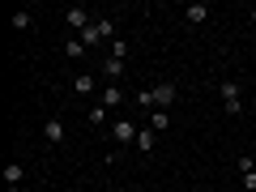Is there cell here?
<instances>
[{
  "label": "cell",
  "mask_w": 256,
  "mask_h": 192,
  "mask_svg": "<svg viewBox=\"0 0 256 192\" xmlns=\"http://www.w3.org/2000/svg\"><path fill=\"white\" fill-rule=\"evenodd\" d=\"M102 73H107L111 82H120V77L128 73V64H124V60H116V56H107V60H102Z\"/></svg>",
  "instance_id": "cell-8"
},
{
  "label": "cell",
  "mask_w": 256,
  "mask_h": 192,
  "mask_svg": "<svg viewBox=\"0 0 256 192\" xmlns=\"http://www.w3.org/2000/svg\"><path fill=\"white\" fill-rule=\"evenodd\" d=\"M94 26H98V34H102V38H111V43L120 38V34H116V30H120V26H116V18H94Z\"/></svg>",
  "instance_id": "cell-11"
},
{
  "label": "cell",
  "mask_w": 256,
  "mask_h": 192,
  "mask_svg": "<svg viewBox=\"0 0 256 192\" xmlns=\"http://www.w3.org/2000/svg\"><path fill=\"white\" fill-rule=\"evenodd\" d=\"M158 146V132H154V128H141V132H137V150H141V154H150V150H154Z\"/></svg>",
  "instance_id": "cell-9"
},
{
  "label": "cell",
  "mask_w": 256,
  "mask_h": 192,
  "mask_svg": "<svg viewBox=\"0 0 256 192\" xmlns=\"http://www.w3.org/2000/svg\"><path fill=\"white\" fill-rule=\"evenodd\" d=\"M218 94H222L226 116H244V86L239 82H218Z\"/></svg>",
  "instance_id": "cell-1"
},
{
  "label": "cell",
  "mask_w": 256,
  "mask_h": 192,
  "mask_svg": "<svg viewBox=\"0 0 256 192\" xmlns=\"http://www.w3.org/2000/svg\"><path fill=\"white\" fill-rule=\"evenodd\" d=\"M13 30H30V13H13Z\"/></svg>",
  "instance_id": "cell-19"
},
{
  "label": "cell",
  "mask_w": 256,
  "mask_h": 192,
  "mask_svg": "<svg viewBox=\"0 0 256 192\" xmlns=\"http://www.w3.org/2000/svg\"><path fill=\"white\" fill-rule=\"evenodd\" d=\"M73 90H77V94H90V90H94V77H86V73H82V77L73 82Z\"/></svg>",
  "instance_id": "cell-17"
},
{
  "label": "cell",
  "mask_w": 256,
  "mask_h": 192,
  "mask_svg": "<svg viewBox=\"0 0 256 192\" xmlns=\"http://www.w3.org/2000/svg\"><path fill=\"white\" fill-rule=\"evenodd\" d=\"M43 141H47V146H64V120L60 116H47L43 120Z\"/></svg>",
  "instance_id": "cell-4"
},
{
  "label": "cell",
  "mask_w": 256,
  "mask_h": 192,
  "mask_svg": "<svg viewBox=\"0 0 256 192\" xmlns=\"http://www.w3.org/2000/svg\"><path fill=\"white\" fill-rule=\"evenodd\" d=\"M107 56H116V60H124V56H128V43H124V38H116V43H111V52Z\"/></svg>",
  "instance_id": "cell-18"
},
{
  "label": "cell",
  "mask_w": 256,
  "mask_h": 192,
  "mask_svg": "<svg viewBox=\"0 0 256 192\" xmlns=\"http://www.w3.org/2000/svg\"><path fill=\"white\" fill-rule=\"evenodd\" d=\"M98 102H102V107H107V111H116V107H124V90H120L116 82H111V86H102V94H98Z\"/></svg>",
  "instance_id": "cell-6"
},
{
  "label": "cell",
  "mask_w": 256,
  "mask_h": 192,
  "mask_svg": "<svg viewBox=\"0 0 256 192\" xmlns=\"http://www.w3.org/2000/svg\"><path fill=\"white\" fill-rule=\"evenodd\" d=\"M137 132H141V128L132 124L128 116H120L116 124H111V141H116V146H137Z\"/></svg>",
  "instance_id": "cell-2"
},
{
  "label": "cell",
  "mask_w": 256,
  "mask_h": 192,
  "mask_svg": "<svg viewBox=\"0 0 256 192\" xmlns=\"http://www.w3.org/2000/svg\"><path fill=\"white\" fill-rule=\"evenodd\" d=\"M22 180H26V166H22V162H9V166H4V184H9V188H18Z\"/></svg>",
  "instance_id": "cell-10"
},
{
  "label": "cell",
  "mask_w": 256,
  "mask_h": 192,
  "mask_svg": "<svg viewBox=\"0 0 256 192\" xmlns=\"http://www.w3.org/2000/svg\"><path fill=\"white\" fill-rule=\"evenodd\" d=\"M64 26H68V30H82V34H86V30L94 26V18H90V9H82V4H73V9L64 13Z\"/></svg>",
  "instance_id": "cell-3"
},
{
  "label": "cell",
  "mask_w": 256,
  "mask_h": 192,
  "mask_svg": "<svg viewBox=\"0 0 256 192\" xmlns=\"http://www.w3.org/2000/svg\"><path fill=\"white\" fill-rule=\"evenodd\" d=\"M77 38H82L86 47H98V43H102V34H98V26H90V30H86V34H77Z\"/></svg>",
  "instance_id": "cell-16"
},
{
  "label": "cell",
  "mask_w": 256,
  "mask_h": 192,
  "mask_svg": "<svg viewBox=\"0 0 256 192\" xmlns=\"http://www.w3.org/2000/svg\"><path fill=\"white\" fill-rule=\"evenodd\" d=\"M205 18H210V4H205V0H192L188 9H184V22H188V26H201Z\"/></svg>",
  "instance_id": "cell-7"
},
{
  "label": "cell",
  "mask_w": 256,
  "mask_h": 192,
  "mask_svg": "<svg viewBox=\"0 0 256 192\" xmlns=\"http://www.w3.org/2000/svg\"><path fill=\"white\" fill-rule=\"evenodd\" d=\"M64 56H68V60H82V56H86V43H82V38H68V43H64Z\"/></svg>",
  "instance_id": "cell-12"
},
{
  "label": "cell",
  "mask_w": 256,
  "mask_h": 192,
  "mask_svg": "<svg viewBox=\"0 0 256 192\" xmlns=\"http://www.w3.org/2000/svg\"><path fill=\"white\" fill-rule=\"evenodd\" d=\"M137 102H141L146 111H158V102H154V86H141V90H137Z\"/></svg>",
  "instance_id": "cell-14"
},
{
  "label": "cell",
  "mask_w": 256,
  "mask_h": 192,
  "mask_svg": "<svg viewBox=\"0 0 256 192\" xmlns=\"http://www.w3.org/2000/svg\"><path fill=\"white\" fill-rule=\"evenodd\" d=\"M86 120H90V124H107V107H102V102H98V107H90V111H86Z\"/></svg>",
  "instance_id": "cell-15"
},
{
  "label": "cell",
  "mask_w": 256,
  "mask_h": 192,
  "mask_svg": "<svg viewBox=\"0 0 256 192\" xmlns=\"http://www.w3.org/2000/svg\"><path fill=\"white\" fill-rule=\"evenodd\" d=\"M244 188H248V192H256V171H244Z\"/></svg>",
  "instance_id": "cell-21"
},
{
  "label": "cell",
  "mask_w": 256,
  "mask_h": 192,
  "mask_svg": "<svg viewBox=\"0 0 256 192\" xmlns=\"http://www.w3.org/2000/svg\"><path fill=\"white\" fill-rule=\"evenodd\" d=\"M244 171H256V158H252V154H244V158H239V175H244Z\"/></svg>",
  "instance_id": "cell-20"
},
{
  "label": "cell",
  "mask_w": 256,
  "mask_h": 192,
  "mask_svg": "<svg viewBox=\"0 0 256 192\" xmlns=\"http://www.w3.org/2000/svg\"><path fill=\"white\" fill-rule=\"evenodd\" d=\"M150 128H154V132H166V128H171V111H154V116H150Z\"/></svg>",
  "instance_id": "cell-13"
},
{
  "label": "cell",
  "mask_w": 256,
  "mask_h": 192,
  "mask_svg": "<svg viewBox=\"0 0 256 192\" xmlns=\"http://www.w3.org/2000/svg\"><path fill=\"white\" fill-rule=\"evenodd\" d=\"M175 94H180V86H175V82H158V86H154V102H158V111H171Z\"/></svg>",
  "instance_id": "cell-5"
},
{
  "label": "cell",
  "mask_w": 256,
  "mask_h": 192,
  "mask_svg": "<svg viewBox=\"0 0 256 192\" xmlns=\"http://www.w3.org/2000/svg\"><path fill=\"white\" fill-rule=\"evenodd\" d=\"M4 192H22V188H4Z\"/></svg>",
  "instance_id": "cell-23"
},
{
  "label": "cell",
  "mask_w": 256,
  "mask_h": 192,
  "mask_svg": "<svg viewBox=\"0 0 256 192\" xmlns=\"http://www.w3.org/2000/svg\"><path fill=\"white\" fill-rule=\"evenodd\" d=\"M248 22H256V9H248Z\"/></svg>",
  "instance_id": "cell-22"
}]
</instances>
